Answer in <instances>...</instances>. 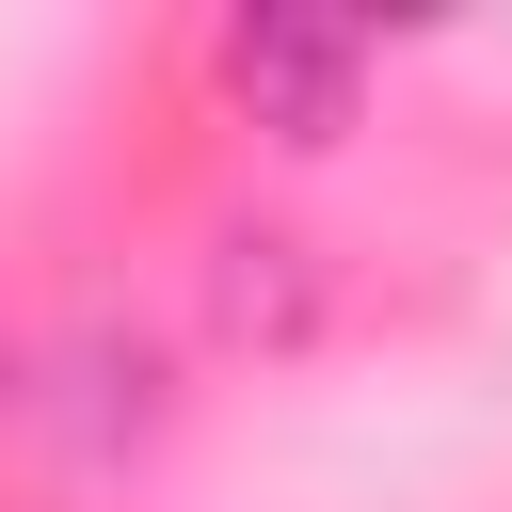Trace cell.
<instances>
[{
    "instance_id": "cell-1",
    "label": "cell",
    "mask_w": 512,
    "mask_h": 512,
    "mask_svg": "<svg viewBox=\"0 0 512 512\" xmlns=\"http://www.w3.org/2000/svg\"><path fill=\"white\" fill-rule=\"evenodd\" d=\"M224 96H240L256 128H288V144H336L352 96H368V32H352V16H304V0H256V16L224 32Z\"/></svg>"
}]
</instances>
